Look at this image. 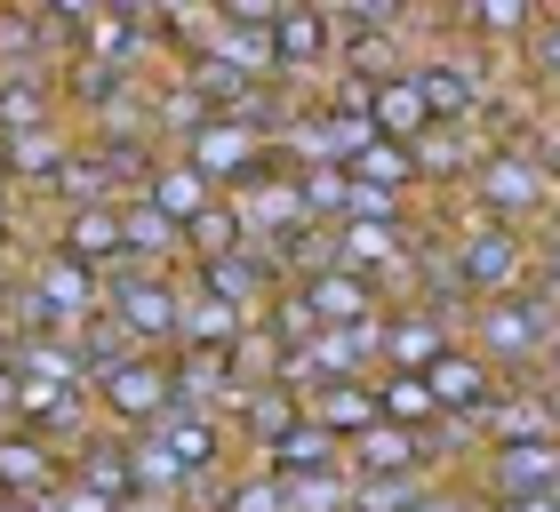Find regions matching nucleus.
<instances>
[{
    "label": "nucleus",
    "mask_w": 560,
    "mask_h": 512,
    "mask_svg": "<svg viewBox=\"0 0 560 512\" xmlns=\"http://www.w3.org/2000/svg\"><path fill=\"white\" fill-rule=\"evenodd\" d=\"M280 361H289V345L272 337V321L257 313L233 337V376H241V393H257V384H280Z\"/></svg>",
    "instance_id": "nucleus-29"
},
{
    "label": "nucleus",
    "mask_w": 560,
    "mask_h": 512,
    "mask_svg": "<svg viewBox=\"0 0 560 512\" xmlns=\"http://www.w3.org/2000/svg\"><path fill=\"white\" fill-rule=\"evenodd\" d=\"M65 480H72V489H89V497H105V504H120V512L137 504L129 441H105V432H89L81 449H65Z\"/></svg>",
    "instance_id": "nucleus-14"
},
{
    "label": "nucleus",
    "mask_w": 560,
    "mask_h": 512,
    "mask_svg": "<svg viewBox=\"0 0 560 512\" xmlns=\"http://www.w3.org/2000/svg\"><path fill=\"white\" fill-rule=\"evenodd\" d=\"M48 193H57L65 209H105V200L120 209V193H113V176H105V161H96V144H72V152H65V168L48 176Z\"/></svg>",
    "instance_id": "nucleus-28"
},
{
    "label": "nucleus",
    "mask_w": 560,
    "mask_h": 512,
    "mask_svg": "<svg viewBox=\"0 0 560 512\" xmlns=\"http://www.w3.org/2000/svg\"><path fill=\"white\" fill-rule=\"evenodd\" d=\"M376 417L400 424V432H432V424H441V408H432L424 376H376Z\"/></svg>",
    "instance_id": "nucleus-30"
},
{
    "label": "nucleus",
    "mask_w": 560,
    "mask_h": 512,
    "mask_svg": "<svg viewBox=\"0 0 560 512\" xmlns=\"http://www.w3.org/2000/svg\"><path fill=\"white\" fill-rule=\"evenodd\" d=\"M152 441H161L176 456V473L192 480V489H209V480L224 473V424L217 417H192V408H168L161 424H152Z\"/></svg>",
    "instance_id": "nucleus-13"
},
{
    "label": "nucleus",
    "mask_w": 560,
    "mask_h": 512,
    "mask_svg": "<svg viewBox=\"0 0 560 512\" xmlns=\"http://www.w3.org/2000/svg\"><path fill=\"white\" fill-rule=\"evenodd\" d=\"M65 152H72V137L57 120L48 128H16V137H0V185H40L48 193V176L65 168Z\"/></svg>",
    "instance_id": "nucleus-22"
},
{
    "label": "nucleus",
    "mask_w": 560,
    "mask_h": 512,
    "mask_svg": "<svg viewBox=\"0 0 560 512\" xmlns=\"http://www.w3.org/2000/svg\"><path fill=\"white\" fill-rule=\"evenodd\" d=\"M448 272H456V296L465 304L513 296V289H528V241L513 233V224L465 217V233L448 241Z\"/></svg>",
    "instance_id": "nucleus-4"
},
{
    "label": "nucleus",
    "mask_w": 560,
    "mask_h": 512,
    "mask_svg": "<svg viewBox=\"0 0 560 512\" xmlns=\"http://www.w3.org/2000/svg\"><path fill=\"white\" fill-rule=\"evenodd\" d=\"M352 185H369V193H393V200H409L417 193V152L409 144H385V137H376V144H361V152H352Z\"/></svg>",
    "instance_id": "nucleus-27"
},
{
    "label": "nucleus",
    "mask_w": 560,
    "mask_h": 512,
    "mask_svg": "<svg viewBox=\"0 0 560 512\" xmlns=\"http://www.w3.org/2000/svg\"><path fill=\"white\" fill-rule=\"evenodd\" d=\"M65 489V449H48L40 432H0V504H48Z\"/></svg>",
    "instance_id": "nucleus-9"
},
{
    "label": "nucleus",
    "mask_w": 560,
    "mask_h": 512,
    "mask_svg": "<svg viewBox=\"0 0 560 512\" xmlns=\"http://www.w3.org/2000/svg\"><path fill=\"white\" fill-rule=\"evenodd\" d=\"M328 65V16L320 9H280L272 16V81H304Z\"/></svg>",
    "instance_id": "nucleus-20"
},
{
    "label": "nucleus",
    "mask_w": 560,
    "mask_h": 512,
    "mask_svg": "<svg viewBox=\"0 0 560 512\" xmlns=\"http://www.w3.org/2000/svg\"><path fill=\"white\" fill-rule=\"evenodd\" d=\"M545 361H552V384H560V328H552V337H545Z\"/></svg>",
    "instance_id": "nucleus-40"
},
{
    "label": "nucleus",
    "mask_w": 560,
    "mask_h": 512,
    "mask_svg": "<svg viewBox=\"0 0 560 512\" xmlns=\"http://www.w3.org/2000/svg\"><path fill=\"white\" fill-rule=\"evenodd\" d=\"M280 512H352V473H296L280 480Z\"/></svg>",
    "instance_id": "nucleus-31"
},
{
    "label": "nucleus",
    "mask_w": 560,
    "mask_h": 512,
    "mask_svg": "<svg viewBox=\"0 0 560 512\" xmlns=\"http://www.w3.org/2000/svg\"><path fill=\"white\" fill-rule=\"evenodd\" d=\"M409 512H480V504H472V497H456V489H424Z\"/></svg>",
    "instance_id": "nucleus-37"
},
{
    "label": "nucleus",
    "mask_w": 560,
    "mask_h": 512,
    "mask_svg": "<svg viewBox=\"0 0 560 512\" xmlns=\"http://www.w3.org/2000/svg\"><path fill=\"white\" fill-rule=\"evenodd\" d=\"M345 473H352V480H400V473H432V465H424V432L369 424L361 441H345Z\"/></svg>",
    "instance_id": "nucleus-16"
},
{
    "label": "nucleus",
    "mask_w": 560,
    "mask_h": 512,
    "mask_svg": "<svg viewBox=\"0 0 560 512\" xmlns=\"http://www.w3.org/2000/svg\"><path fill=\"white\" fill-rule=\"evenodd\" d=\"M472 441H489V449L560 441V393H552V384H504V393L472 417Z\"/></svg>",
    "instance_id": "nucleus-8"
},
{
    "label": "nucleus",
    "mask_w": 560,
    "mask_h": 512,
    "mask_svg": "<svg viewBox=\"0 0 560 512\" xmlns=\"http://www.w3.org/2000/svg\"><path fill=\"white\" fill-rule=\"evenodd\" d=\"M57 256H72V265H89L96 280H105L120 265V209H113V200H105V209H65Z\"/></svg>",
    "instance_id": "nucleus-21"
},
{
    "label": "nucleus",
    "mask_w": 560,
    "mask_h": 512,
    "mask_svg": "<svg viewBox=\"0 0 560 512\" xmlns=\"http://www.w3.org/2000/svg\"><path fill=\"white\" fill-rule=\"evenodd\" d=\"M528 24H537V9H513V0H480V9H465V33H472L480 57H489L497 40H528Z\"/></svg>",
    "instance_id": "nucleus-33"
},
{
    "label": "nucleus",
    "mask_w": 560,
    "mask_h": 512,
    "mask_svg": "<svg viewBox=\"0 0 560 512\" xmlns=\"http://www.w3.org/2000/svg\"><path fill=\"white\" fill-rule=\"evenodd\" d=\"M89 400L105 408L113 424L152 432L176 408V361H168V352H129V361H113V369L89 376Z\"/></svg>",
    "instance_id": "nucleus-5"
},
{
    "label": "nucleus",
    "mask_w": 560,
    "mask_h": 512,
    "mask_svg": "<svg viewBox=\"0 0 560 512\" xmlns=\"http://www.w3.org/2000/svg\"><path fill=\"white\" fill-rule=\"evenodd\" d=\"M489 512H560V489H545V497H504V504H489Z\"/></svg>",
    "instance_id": "nucleus-38"
},
{
    "label": "nucleus",
    "mask_w": 560,
    "mask_h": 512,
    "mask_svg": "<svg viewBox=\"0 0 560 512\" xmlns=\"http://www.w3.org/2000/svg\"><path fill=\"white\" fill-rule=\"evenodd\" d=\"M137 200H152V209H161V217L176 224V233H185V224H192V217H200V209L217 200V185H209V176H200V168L185 161V152H161Z\"/></svg>",
    "instance_id": "nucleus-19"
},
{
    "label": "nucleus",
    "mask_w": 560,
    "mask_h": 512,
    "mask_svg": "<svg viewBox=\"0 0 560 512\" xmlns=\"http://www.w3.org/2000/svg\"><path fill=\"white\" fill-rule=\"evenodd\" d=\"M417 152V185H472L480 152H489V128H424V137L409 144Z\"/></svg>",
    "instance_id": "nucleus-17"
},
{
    "label": "nucleus",
    "mask_w": 560,
    "mask_h": 512,
    "mask_svg": "<svg viewBox=\"0 0 560 512\" xmlns=\"http://www.w3.org/2000/svg\"><path fill=\"white\" fill-rule=\"evenodd\" d=\"M432 489V473H400V480H352V512H409Z\"/></svg>",
    "instance_id": "nucleus-34"
},
{
    "label": "nucleus",
    "mask_w": 560,
    "mask_h": 512,
    "mask_svg": "<svg viewBox=\"0 0 560 512\" xmlns=\"http://www.w3.org/2000/svg\"><path fill=\"white\" fill-rule=\"evenodd\" d=\"M24 512H57V504H24Z\"/></svg>",
    "instance_id": "nucleus-42"
},
{
    "label": "nucleus",
    "mask_w": 560,
    "mask_h": 512,
    "mask_svg": "<svg viewBox=\"0 0 560 512\" xmlns=\"http://www.w3.org/2000/svg\"><path fill=\"white\" fill-rule=\"evenodd\" d=\"M248 248V233H241V217H233V200H209V209H200L192 224H185V265L200 272V265H224V256H241Z\"/></svg>",
    "instance_id": "nucleus-26"
},
{
    "label": "nucleus",
    "mask_w": 560,
    "mask_h": 512,
    "mask_svg": "<svg viewBox=\"0 0 560 512\" xmlns=\"http://www.w3.org/2000/svg\"><path fill=\"white\" fill-rule=\"evenodd\" d=\"M16 417V369H9V352H0V424Z\"/></svg>",
    "instance_id": "nucleus-39"
},
{
    "label": "nucleus",
    "mask_w": 560,
    "mask_h": 512,
    "mask_svg": "<svg viewBox=\"0 0 560 512\" xmlns=\"http://www.w3.org/2000/svg\"><path fill=\"white\" fill-rule=\"evenodd\" d=\"M120 265H137V272H176V265H185V233H176L152 200H120Z\"/></svg>",
    "instance_id": "nucleus-15"
},
{
    "label": "nucleus",
    "mask_w": 560,
    "mask_h": 512,
    "mask_svg": "<svg viewBox=\"0 0 560 512\" xmlns=\"http://www.w3.org/2000/svg\"><path fill=\"white\" fill-rule=\"evenodd\" d=\"M176 296H185L176 272H137V265L105 272V321L129 337V352H176Z\"/></svg>",
    "instance_id": "nucleus-3"
},
{
    "label": "nucleus",
    "mask_w": 560,
    "mask_h": 512,
    "mask_svg": "<svg viewBox=\"0 0 560 512\" xmlns=\"http://www.w3.org/2000/svg\"><path fill=\"white\" fill-rule=\"evenodd\" d=\"M456 345V321L441 304H385L376 321V376H424Z\"/></svg>",
    "instance_id": "nucleus-7"
},
{
    "label": "nucleus",
    "mask_w": 560,
    "mask_h": 512,
    "mask_svg": "<svg viewBox=\"0 0 560 512\" xmlns=\"http://www.w3.org/2000/svg\"><path fill=\"white\" fill-rule=\"evenodd\" d=\"M528 289L560 304V224H552V233H545L537 248H528Z\"/></svg>",
    "instance_id": "nucleus-36"
},
{
    "label": "nucleus",
    "mask_w": 560,
    "mask_h": 512,
    "mask_svg": "<svg viewBox=\"0 0 560 512\" xmlns=\"http://www.w3.org/2000/svg\"><path fill=\"white\" fill-rule=\"evenodd\" d=\"M369 128H376V137H385V144H417L424 128H432L424 96H417V72H400V81L369 89Z\"/></svg>",
    "instance_id": "nucleus-24"
},
{
    "label": "nucleus",
    "mask_w": 560,
    "mask_h": 512,
    "mask_svg": "<svg viewBox=\"0 0 560 512\" xmlns=\"http://www.w3.org/2000/svg\"><path fill=\"white\" fill-rule=\"evenodd\" d=\"M217 512H280V480L257 465V473H241V480H224L217 489Z\"/></svg>",
    "instance_id": "nucleus-35"
},
{
    "label": "nucleus",
    "mask_w": 560,
    "mask_h": 512,
    "mask_svg": "<svg viewBox=\"0 0 560 512\" xmlns=\"http://www.w3.org/2000/svg\"><path fill=\"white\" fill-rule=\"evenodd\" d=\"M48 120H57V81H48V65L0 72V137H16V128H48Z\"/></svg>",
    "instance_id": "nucleus-25"
},
{
    "label": "nucleus",
    "mask_w": 560,
    "mask_h": 512,
    "mask_svg": "<svg viewBox=\"0 0 560 512\" xmlns=\"http://www.w3.org/2000/svg\"><path fill=\"white\" fill-rule=\"evenodd\" d=\"M552 209V168H545V152L537 144H489L480 152V168H472V217H489V224H521Z\"/></svg>",
    "instance_id": "nucleus-2"
},
{
    "label": "nucleus",
    "mask_w": 560,
    "mask_h": 512,
    "mask_svg": "<svg viewBox=\"0 0 560 512\" xmlns=\"http://www.w3.org/2000/svg\"><path fill=\"white\" fill-rule=\"evenodd\" d=\"M296 408H304V424H320L337 449L361 441L369 424H385V417H376V376H361V384H320V393H304Z\"/></svg>",
    "instance_id": "nucleus-18"
},
{
    "label": "nucleus",
    "mask_w": 560,
    "mask_h": 512,
    "mask_svg": "<svg viewBox=\"0 0 560 512\" xmlns=\"http://www.w3.org/2000/svg\"><path fill=\"white\" fill-rule=\"evenodd\" d=\"M552 328H560V304L537 296V289H513V296L472 304V352H480L497 376H504V369H537Z\"/></svg>",
    "instance_id": "nucleus-1"
},
{
    "label": "nucleus",
    "mask_w": 560,
    "mask_h": 512,
    "mask_svg": "<svg viewBox=\"0 0 560 512\" xmlns=\"http://www.w3.org/2000/svg\"><path fill=\"white\" fill-rule=\"evenodd\" d=\"M0 241H9V185H0Z\"/></svg>",
    "instance_id": "nucleus-41"
},
{
    "label": "nucleus",
    "mask_w": 560,
    "mask_h": 512,
    "mask_svg": "<svg viewBox=\"0 0 560 512\" xmlns=\"http://www.w3.org/2000/svg\"><path fill=\"white\" fill-rule=\"evenodd\" d=\"M185 161L209 176L217 193H241L248 176L272 168V144H265V128H248V120H233V113H209V120L185 137Z\"/></svg>",
    "instance_id": "nucleus-6"
},
{
    "label": "nucleus",
    "mask_w": 560,
    "mask_h": 512,
    "mask_svg": "<svg viewBox=\"0 0 560 512\" xmlns=\"http://www.w3.org/2000/svg\"><path fill=\"white\" fill-rule=\"evenodd\" d=\"M233 424L265 449L280 424H296V393H280V384H257V393H241V400H233Z\"/></svg>",
    "instance_id": "nucleus-32"
},
{
    "label": "nucleus",
    "mask_w": 560,
    "mask_h": 512,
    "mask_svg": "<svg viewBox=\"0 0 560 512\" xmlns=\"http://www.w3.org/2000/svg\"><path fill=\"white\" fill-rule=\"evenodd\" d=\"M424 393H432V408H441V417H465V424H472L480 408H489V400L504 393V376H497L489 361H480L472 345H448L441 361L424 369Z\"/></svg>",
    "instance_id": "nucleus-10"
},
{
    "label": "nucleus",
    "mask_w": 560,
    "mask_h": 512,
    "mask_svg": "<svg viewBox=\"0 0 560 512\" xmlns=\"http://www.w3.org/2000/svg\"><path fill=\"white\" fill-rule=\"evenodd\" d=\"M345 465V449L328 441L320 424H304V408H296V424H280L272 441H265V473L272 480H296V473H337Z\"/></svg>",
    "instance_id": "nucleus-23"
},
{
    "label": "nucleus",
    "mask_w": 560,
    "mask_h": 512,
    "mask_svg": "<svg viewBox=\"0 0 560 512\" xmlns=\"http://www.w3.org/2000/svg\"><path fill=\"white\" fill-rule=\"evenodd\" d=\"M289 296L313 313V328H361V321H385V296L369 289V280H352V272H304V280H289Z\"/></svg>",
    "instance_id": "nucleus-11"
},
{
    "label": "nucleus",
    "mask_w": 560,
    "mask_h": 512,
    "mask_svg": "<svg viewBox=\"0 0 560 512\" xmlns=\"http://www.w3.org/2000/svg\"><path fill=\"white\" fill-rule=\"evenodd\" d=\"M480 480H489V504H504V497H545V489H560V441L489 449V456H480Z\"/></svg>",
    "instance_id": "nucleus-12"
},
{
    "label": "nucleus",
    "mask_w": 560,
    "mask_h": 512,
    "mask_svg": "<svg viewBox=\"0 0 560 512\" xmlns=\"http://www.w3.org/2000/svg\"><path fill=\"white\" fill-rule=\"evenodd\" d=\"M0 512H16V504H0Z\"/></svg>",
    "instance_id": "nucleus-43"
}]
</instances>
